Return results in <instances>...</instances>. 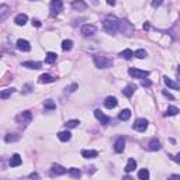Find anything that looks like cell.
Returning <instances> with one entry per match:
<instances>
[{
    "label": "cell",
    "instance_id": "39",
    "mask_svg": "<svg viewBox=\"0 0 180 180\" xmlns=\"http://www.w3.org/2000/svg\"><path fill=\"white\" fill-rule=\"evenodd\" d=\"M142 86H143V87H151V86H152V82H151V80H145V79H142Z\"/></svg>",
    "mask_w": 180,
    "mask_h": 180
},
{
    "label": "cell",
    "instance_id": "41",
    "mask_svg": "<svg viewBox=\"0 0 180 180\" xmlns=\"http://www.w3.org/2000/svg\"><path fill=\"white\" fill-rule=\"evenodd\" d=\"M30 179H40V175L38 173H31V175H28Z\"/></svg>",
    "mask_w": 180,
    "mask_h": 180
},
{
    "label": "cell",
    "instance_id": "43",
    "mask_svg": "<svg viewBox=\"0 0 180 180\" xmlns=\"http://www.w3.org/2000/svg\"><path fill=\"white\" fill-rule=\"evenodd\" d=\"M33 26H35V27H41V23L38 21V20H33Z\"/></svg>",
    "mask_w": 180,
    "mask_h": 180
},
{
    "label": "cell",
    "instance_id": "20",
    "mask_svg": "<svg viewBox=\"0 0 180 180\" xmlns=\"http://www.w3.org/2000/svg\"><path fill=\"white\" fill-rule=\"evenodd\" d=\"M27 20H28V17H27V14H17L16 16V19H14V23L17 24V26H24L27 23Z\"/></svg>",
    "mask_w": 180,
    "mask_h": 180
},
{
    "label": "cell",
    "instance_id": "29",
    "mask_svg": "<svg viewBox=\"0 0 180 180\" xmlns=\"http://www.w3.org/2000/svg\"><path fill=\"white\" fill-rule=\"evenodd\" d=\"M14 92H16V89H13V87L6 89V90H3V92L0 93V97H2V99H9Z\"/></svg>",
    "mask_w": 180,
    "mask_h": 180
},
{
    "label": "cell",
    "instance_id": "42",
    "mask_svg": "<svg viewBox=\"0 0 180 180\" xmlns=\"http://www.w3.org/2000/svg\"><path fill=\"white\" fill-rule=\"evenodd\" d=\"M108 6H115V0H106Z\"/></svg>",
    "mask_w": 180,
    "mask_h": 180
},
{
    "label": "cell",
    "instance_id": "12",
    "mask_svg": "<svg viewBox=\"0 0 180 180\" xmlns=\"http://www.w3.org/2000/svg\"><path fill=\"white\" fill-rule=\"evenodd\" d=\"M118 101L115 97H113V96H108V97H106V100H104V106L107 107V108H114V107H117Z\"/></svg>",
    "mask_w": 180,
    "mask_h": 180
},
{
    "label": "cell",
    "instance_id": "23",
    "mask_svg": "<svg viewBox=\"0 0 180 180\" xmlns=\"http://www.w3.org/2000/svg\"><path fill=\"white\" fill-rule=\"evenodd\" d=\"M54 82H55V77H52L48 73H44L40 76V83H54Z\"/></svg>",
    "mask_w": 180,
    "mask_h": 180
},
{
    "label": "cell",
    "instance_id": "14",
    "mask_svg": "<svg viewBox=\"0 0 180 180\" xmlns=\"http://www.w3.org/2000/svg\"><path fill=\"white\" fill-rule=\"evenodd\" d=\"M163 82H165V85L168 86V87L170 89H175V90H180V85L179 83H176L175 80H172V79H169L168 76H163Z\"/></svg>",
    "mask_w": 180,
    "mask_h": 180
},
{
    "label": "cell",
    "instance_id": "34",
    "mask_svg": "<svg viewBox=\"0 0 180 180\" xmlns=\"http://www.w3.org/2000/svg\"><path fill=\"white\" fill-rule=\"evenodd\" d=\"M72 47H73V41L72 40H65L62 42V49L63 51H70Z\"/></svg>",
    "mask_w": 180,
    "mask_h": 180
},
{
    "label": "cell",
    "instance_id": "37",
    "mask_svg": "<svg viewBox=\"0 0 180 180\" xmlns=\"http://www.w3.org/2000/svg\"><path fill=\"white\" fill-rule=\"evenodd\" d=\"M33 92V85H30V83H27L26 86H24V87H23V93H31Z\"/></svg>",
    "mask_w": 180,
    "mask_h": 180
},
{
    "label": "cell",
    "instance_id": "18",
    "mask_svg": "<svg viewBox=\"0 0 180 180\" xmlns=\"http://www.w3.org/2000/svg\"><path fill=\"white\" fill-rule=\"evenodd\" d=\"M9 13H10V9H9L6 4H2V6H0V21H4V20L7 19Z\"/></svg>",
    "mask_w": 180,
    "mask_h": 180
},
{
    "label": "cell",
    "instance_id": "28",
    "mask_svg": "<svg viewBox=\"0 0 180 180\" xmlns=\"http://www.w3.org/2000/svg\"><path fill=\"white\" fill-rule=\"evenodd\" d=\"M179 113V108L177 107H175V106H169L168 107V110H166V113H165V115L166 117H172V115H176V114Z\"/></svg>",
    "mask_w": 180,
    "mask_h": 180
},
{
    "label": "cell",
    "instance_id": "40",
    "mask_svg": "<svg viewBox=\"0 0 180 180\" xmlns=\"http://www.w3.org/2000/svg\"><path fill=\"white\" fill-rule=\"evenodd\" d=\"M163 96H165V97H168V99H170V100H173V99H175V97H173V96L170 94V93H168V92H166V90H163Z\"/></svg>",
    "mask_w": 180,
    "mask_h": 180
},
{
    "label": "cell",
    "instance_id": "25",
    "mask_svg": "<svg viewBox=\"0 0 180 180\" xmlns=\"http://www.w3.org/2000/svg\"><path fill=\"white\" fill-rule=\"evenodd\" d=\"M148 146H149L151 151H159V149H161V142H159L156 138H154V139H151V142H149Z\"/></svg>",
    "mask_w": 180,
    "mask_h": 180
},
{
    "label": "cell",
    "instance_id": "36",
    "mask_svg": "<svg viewBox=\"0 0 180 180\" xmlns=\"http://www.w3.org/2000/svg\"><path fill=\"white\" fill-rule=\"evenodd\" d=\"M146 51L145 49H138V51H135V56L136 58H139V59H143V58H146Z\"/></svg>",
    "mask_w": 180,
    "mask_h": 180
},
{
    "label": "cell",
    "instance_id": "21",
    "mask_svg": "<svg viewBox=\"0 0 180 180\" xmlns=\"http://www.w3.org/2000/svg\"><path fill=\"white\" fill-rule=\"evenodd\" d=\"M136 169V161L135 159H128V162H127V166H125V172H134V170Z\"/></svg>",
    "mask_w": 180,
    "mask_h": 180
},
{
    "label": "cell",
    "instance_id": "22",
    "mask_svg": "<svg viewBox=\"0 0 180 180\" xmlns=\"http://www.w3.org/2000/svg\"><path fill=\"white\" fill-rule=\"evenodd\" d=\"M120 56L121 58H124V59H132L134 56H135V52L132 51V49H124L122 52H120Z\"/></svg>",
    "mask_w": 180,
    "mask_h": 180
},
{
    "label": "cell",
    "instance_id": "2",
    "mask_svg": "<svg viewBox=\"0 0 180 180\" xmlns=\"http://www.w3.org/2000/svg\"><path fill=\"white\" fill-rule=\"evenodd\" d=\"M93 61H94L96 68H99V69H107V68H110L111 65H113V61L106 58V56L94 55L93 56Z\"/></svg>",
    "mask_w": 180,
    "mask_h": 180
},
{
    "label": "cell",
    "instance_id": "24",
    "mask_svg": "<svg viewBox=\"0 0 180 180\" xmlns=\"http://www.w3.org/2000/svg\"><path fill=\"white\" fill-rule=\"evenodd\" d=\"M58 138H59V141H62V142H68V141L72 138V134H70L69 131H62V132L58 134Z\"/></svg>",
    "mask_w": 180,
    "mask_h": 180
},
{
    "label": "cell",
    "instance_id": "45",
    "mask_svg": "<svg viewBox=\"0 0 180 180\" xmlns=\"http://www.w3.org/2000/svg\"><path fill=\"white\" fill-rule=\"evenodd\" d=\"M170 179H177V180H180V175H172V176H170Z\"/></svg>",
    "mask_w": 180,
    "mask_h": 180
},
{
    "label": "cell",
    "instance_id": "31",
    "mask_svg": "<svg viewBox=\"0 0 180 180\" xmlns=\"http://www.w3.org/2000/svg\"><path fill=\"white\" fill-rule=\"evenodd\" d=\"M138 179L148 180V179H149V170H148V169H141L139 172H138Z\"/></svg>",
    "mask_w": 180,
    "mask_h": 180
},
{
    "label": "cell",
    "instance_id": "19",
    "mask_svg": "<svg viewBox=\"0 0 180 180\" xmlns=\"http://www.w3.org/2000/svg\"><path fill=\"white\" fill-rule=\"evenodd\" d=\"M136 90V86L135 85H128L125 86L124 90H122V94L125 96V97H131V96L134 94V92Z\"/></svg>",
    "mask_w": 180,
    "mask_h": 180
},
{
    "label": "cell",
    "instance_id": "4",
    "mask_svg": "<svg viewBox=\"0 0 180 180\" xmlns=\"http://www.w3.org/2000/svg\"><path fill=\"white\" fill-rule=\"evenodd\" d=\"M63 9V3L62 0H51V4H49V10H51V16L55 17L58 16Z\"/></svg>",
    "mask_w": 180,
    "mask_h": 180
},
{
    "label": "cell",
    "instance_id": "32",
    "mask_svg": "<svg viewBox=\"0 0 180 180\" xmlns=\"http://www.w3.org/2000/svg\"><path fill=\"white\" fill-rule=\"evenodd\" d=\"M79 124H80V122H79V120H69V121L65 122V127H66L68 129H72V128H76Z\"/></svg>",
    "mask_w": 180,
    "mask_h": 180
},
{
    "label": "cell",
    "instance_id": "9",
    "mask_svg": "<svg viewBox=\"0 0 180 180\" xmlns=\"http://www.w3.org/2000/svg\"><path fill=\"white\" fill-rule=\"evenodd\" d=\"M72 7L76 11H83L87 9V4H86L85 0H73L72 2Z\"/></svg>",
    "mask_w": 180,
    "mask_h": 180
},
{
    "label": "cell",
    "instance_id": "38",
    "mask_svg": "<svg viewBox=\"0 0 180 180\" xmlns=\"http://www.w3.org/2000/svg\"><path fill=\"white\" fill-rule=\"evenodd\" d=\"M162 3H163V0H152V6L154 7H159Z\"/></svg>",
    "mask_w": 180,
    "mask_h": 180
},
{
    "label": "cell",
    "instance_id": "8",
    "mask_svg": "<svg viewBox=\"0 0 180 180\" xmlns=\"http://www.w3.org/2000/svg\"><path fill=\"white\" fill-rule=\"evenodd\" d=\"M94 117L97 118V120H99L101 124H104V125H107L108 122H110V117H107V115L101 110H96L94 111Z\"/></svg>",
    "mask_w": 180,
    "mask_h": 180
},
{
    "label": "cell",
    "instance_id": "6",
    "mask_svg": "<svg viewBox=\"0 0 180 180\" xmlns=\"http://www.w3.org/2000/svg\"><path fill=\"white\" fill-rule=\"evenodd\" d=\"M148 120H145V118H138V120H135V122H134L132 128L135 129V131H139V132H143V131H146L148 128Z\"/></svg>",
    "mask_w": 180,
    "mask_h": 180
},
{
    "label": "cell",
    "instance_id": "17",
    "mask_svg": "<svg viewBox=\"0 0 180 180\" xmlns=\"http://www.w3.org/2000/svg\"><path fill=\"white\" fill-rule=\"evenodd\" d=\"M52 173H54V175H56V176H61V175H65V173L68 172L66 169H65V168H63V166H61V165H52Z\"/></svg>",
    "mask_w": 180,
    "mask_h": 180
},
{
    "label": "cell",
    "instance_id": "11",
    "mask_svg": "<svg viewBox=\"0 0 180 180\" xmlns=\"http://www.w3.org/2000/svg\"><path fill=\"white\" fill-rule=\"evenodd\" d=\"M16 45H17V48H19L20 51H23V52L31 51V45H30V42L27 40H19Z\"/></svg>",
    "mask_w": 180,
    "mask_h": 180
},
{
    "label": "cell",
    "instance_id": "3",
    "mask_svg": "<svg viewBox=\"0 0 180 180\" xmlns=\"http://www.w3.org/2000/svg\"><path fill=\"white\" fill-rule=\"evenodd\" d=\"M31 120H33V114H31V111H23V113H20L17 117H16V121L19 122V124H21L23 127H27V125L31 122Z\"/></svg>",
    "mask_w": 180,
    "mask_h": 180
},
{
    "label": "cell",
    "instance_id": "47",
    "mask_svg": "<svg viewBox=\"0 0 180 180\" xmlns=\"http://www.w3.org/2000/svg\"><path fill=\"white\" fill-rule=\"evenodd\" d=\"M175 161H176L177 163H180V154H177V155H176V158H175Z\"/></svg>",
    "mask_w": 180,
    "mask_h": 180
},
{
    "label": "cell",
    "instance_id": "1",
    "mask_svg": "<svg viewBox=\"0 0 180 180\" xmlns=\"http://www.w3.org/2000/svg\"><path fill=\"white\" fill-rule=\"evenodd\" d=\"M120 27H121V21L117 17H113V16H108L103 21V28L108 34H115L120 30Z\"/></svg>",
    "mask_w": 180,
    "mask_h": 180
},
{
    "label": "cell",
    "instance_id": "26",
    "mask_svg": "<svg viewBox=\"0 0 180 180\" xmlns=\"http://www.w3.org/2000/svg\"><path fill=\"white\" fill-rule=\"evenodd\" d=\"M20 139V135L19 134H7V135L4 136V141L6 142H17V141Z\"/></svg>",
    "mask_w": 180,
    "mask_h": 180
},
{
    "label": "cell",
    "instance_id": "13",
    "mask_svg": "<svg viewBox=\"0 0 180 180\" xmlns=\"http://www.w3.org/2000/svg\"><path fill=\"white\" fill-rule=\"evenodd\" d=\"M97 155H99V152L97 151H94V149H83L82 151V156L83 158H86V159H94V158H97Z\"/></svg>",
    "mask_w": 180,
    "mask_h": 180
},
{
    "label": "cell",
    "instance_id": "46",
    "mask_svg": "<svg viewBox=\"0 0 180 180\" xmlns=\"http://www.w3.org/2000/svg\"><path fill=\"white\" fill-rule=\"evenodd\" d=\"M149 28H151L149 23H145V24H143V30H149Z\"/></svg>",
    "mask_w": 180,
    "mask_h": 180
},
{
    "label": "cell",
    "instance_id": "33",
    "mask_svg": "<svg viewBox=\"0 0 180 180\" xmlns=\"http://www.w3.org/2000/svg\"><path fill=\"white\" fill-rule=\"evenodd\" d=\"M44 107L47 108V110H55V108H56V104L54 103V100L48 99V100H45V101H44Z\"/></svg>",
    "mask_w": 180,
    "mask_h": 180
},
{
    "label": "cell",
    "instance_id": "48",
    "mask_svg": "<svg viewBox=\"0 0 180 180\" xmlns=\"http://www.w3.org/2000/svg\"><path fill=\"white\" fill-rule=\"evenodd\" d=\"M177 72H179V75H180V65H179V68H177Z\"/></svg>",
    "mask_w": 180,
    "mask_h": 180
},
{
    "label": "cell",
    "instance_id": "35",
    "mask_svg": "<svg viewBox=\"0 0 180 180\" xmlns=\"http://www.w3.org/2000/svg\"><path fill=\"white\" fill-rule=\"evenodd\" d=\"M68 173H69L72 177H80V175H82L80 169H77V168H72V169H69L68 170Z\"/></svg>",
    "mask_w": 180,
    "mask_h": 180
},
{
    "label": "cell",
    "instance_id": "49",
    "mask_svg": "<svg viewBox=\"0 0 180 180\" xmlns=\"http://www.w3.org/2000/svg\"><path fill=\"white\" fill-rule=\"evenodd\" d=\"M30 2H34V0H30Z\"/></svg>",
    "mask_w": 180,
    "mask_h": 180
},
{
    "label": "cell",
    "instance_id": "44",
    "mask_svg": "<svg viewBox=\"0 0 180 180\" xmlns=\"http://www.w3.org/2000/svg\"><path fill=\"white\" fill-rule=\"evenodd\" d=\"M76 87H77V85H76V83H73V85L69 87V92H75V89H76Z\"/></svg>",
    "mask_w": 180,
    "mask_h": 180
},
{
    "label": "cell",
    "instance_id": "5",
    "mask_svg": "<svg viewBox=\"0 0 180 180\" xmlns=\"http://www.w3.org/2000/svg\"><path fill=\"white\" fill-rule=\"evenodd\" d=\"M128 73H129V76L135 77V79H145V77L149 76L148 70H141V69H135V68H129Z\"/></svg>",
    "mask_w": 180,
    "mask_h": 180
},
{
    "label": "cell",
    "instance_id": "30",
    "mask_svg": "<svg viewBox=\"0 0 180 180\" xmlns=\"http://www.w3.org/2000/svg\"><path fill=\"white\" fill-rule=\"evenodd\" d=\"M56 56L58 55H56L55 52H48L47 56H45V62L47 63H54L56 61Z\"/></svg>",
    "mask_w": 180,
    "mask_h": 180
},
{
    "label": "cell",
    "instance_id": "7",
    "mask_svg": "<svg viewBox=\"0 0 180 180\" xmlns=\"http://www.w3.org/2000/svg\"><path fill=\"white\" fill-rule=\"evenodd\" d=\"M96 31H97V28H96L93 24H85V26L82 27L80 33L85 35V37H90V35H93V34H96Z\"/></svg>",
    "mask_w": 180,
    "mask_h": 180
},
{
    "label": "cell",
    "instance_id": "27",
    "mask_svg": "<svg viewBox=\"0 0 180 180\" xmlns=\"http://www.w3.org/2000/svg\"><path fill=\"white\" fill-rule=\"evenodd\" d=\"M129 117H131V111L129 110H122L118 114V120H121V121H127V120H129Z\"/></svg>",
    "mask_w": 180,
    "mask_h": 180
},
{
    "label": "cell",
    "instance_id": "10",
    "mask_svg": "<svg viewBox=\"0 0 180 180\" xmlns=\"http://www.w3.org/2000/svg\"><path fill=\"white\" fill-rule=\"evenodd\" d=\"M124 148H125V139L122 136H120V138H117L115 143H114V151L117 152V154H121L124 151Z\"/></svg>",
    "mask_w": 180,
    "mask_h": 180
},
{
    "label": "cell",
    "instance_id": "15",
    "mask_svg": "<svg viewBox=\"0 0 180 180\" xmlns=\"http://www.w3.org/2000/svg\"><path fill=\"white\" fill-rule=\"evenodd\" d=\"M23 163V159H21V156H20L19 154H14L13 156H11V159H10V166L11 168H17V166H20Z\"/></svg>",
    "mask_w": 180,
    "mask_h": 180
},
{
    "label": "cell",
    "instance_id": "16",
    "mask_svg": "<svg viewBox=\"0 0 180 180\" xmlns=\"http://www.w3.org/2000/svg\"><path fill=\"white\" fill-rule=\"evenodd\" d=\"M23 66L28 68V69H40L41 62H37V61H26V62H23Z\"/></svg>",
    "mask_w": 180,
    "mask_h": 180
}]
</instances>
